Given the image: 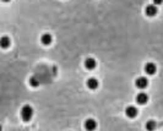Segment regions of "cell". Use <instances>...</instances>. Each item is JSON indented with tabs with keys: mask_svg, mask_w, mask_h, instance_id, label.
<instances>
[{
	"mask_svg": "<svg viewBox=\"0 0 163 131\" xmlns=\"http://www.w3.org/2000/svg\"><path fill=\"white\" fill-rule=\"evenodd\" d=\"M33 117V108L31 105H23L21 109V118L23 121L28 123Z\"/></svg>",
	"mask_w": 163,
	"mask_h": 131,
	"instance_id": "6da1fadb",
	"label": "cell"
},
{
	"mask_svg": "<svg viewBox=\"0 0 163 131\" xmlns=\"http://www.w3.org/2000/svg\"><path fill=\"white\" fill-rule=\"evenodd\" d=\"M157 14H158L157 5L152 4V5H147V6L145 8V15H146L147 17H155Z\"/></svg>",
	"mask_w": 163,
	"mask_h": 131,
	"instance_id": "7a4b0ae2",
	"label": "cell"
},
{
	"mask_svg": "<svg viewBox=\"0 0 163 131\" xmlns=\"http://www.w3.org/2000/svg\"><path fill=\"white\" fill-rule=\"evenodd\" d=\"M135 86L137 88H140V89H145V88L148 86V80L146 77H144V76L137 77V78L135 80Z\"/></svg>",
	"mask_w": 163,
	"mask_h": 131,
	"instance_id": "3957f363",
	"label": "cell"
},
{
	"mask_svg": "<svg viewBox=\"0 0 163 131\" xmlns=\"http://www.w3.org/2000/svg\"><path fill=\"white\" fill-rule=\"evenodd\" d=\"M125 114H126V117H128V118L134 119V118L137 117V114H139V110H137V108H136V107L130 105V107H128V108L125 109Z\"/></svg>",
	"mask_w": 163,
	"mask_h": 131,
	"instance_id": "277c9868",
	"label": "cell"
},
{
	"mask_svg": "<svg viewBox=\"0 0 163 131\" xmlns=\"http://www.w3.org/2000/svg\"><path fill=\"white\" fill-rule=\"evenodd\" d=\"M136 102H137V104H140V105H145V104L148 102L147 93H145V92H140V93L136 96Z\"/></svg>",
	"mask_w": 163,
	"mask_h": 131,
	"instance_id": "5b68a950",
	"label": "cell"
},
{
	"mask_svg": "<svg viewBox=\"0 0 163 131\" xmlns=\"http://www.w3.org/2000/svg\"><path fill=\"white\" fill-rule=\"evenodd\" d=\"M144 70H145V73H147V75L152 76V75H155L156 71H157V66H156L153 63H147V64L145 65Z\"/></svg>",
	"mask_w": 163,
	"mask_h": 131,
	"instance_id": "8992f818",
	"label": "cell"
},
{
	"mask_svg": "<svg viewBox=\"0 0 163 131\" xmlns=\"http://www.w3.org/2000/svg\"><path fill=\"white\" fill-rule=\"evenodd\" d=\"M96 66H97V61H96V59H93V58L85 59V68H86L87 70H94Z\"/></svg>",
	"mask_w": 163,
	"mask_h": 131,
	"instance_id": "52a82bcc",
	"label": "cell"
},
{
	"mask_svg": "<svg viewBox=\"0 0 163 131\" xmlns=\"http://www.w3.org/2000/svg\"><path fill=\"white\" fill-rule=\"evenodd\" d=\"M86 86L89 88V89H97L98 86H99V82H98V80L97 78H94V77H91L87 80V82H86Z\"/></svg>",
	"mask_w": 163,
	"mask_h": 131,
	"instance_id": "ba28073f",
	"label": "cell"
},
{
	"mask_svg": "<svg viewBox=\"0 0 163 131\" xmlns=\"http://www.w3.org/2000/svg\"><path fill=\"white\" fill-rule=\"evenodd\" d=\"M41 42L43 45H50V44L53 43V37H52V34H49V33H44V34H42V37H41Z\"/></svg>",
	"mask_w": 163,
	"mask_h": 131,
	"instance_id": "9c48e42d",
	"label": "cell"
},
{
	"mask_svg": "<svg viewBox=\"0 0 163 131\" xmlns=\"http://www.w3.org/2000/svg\"><path fill=\"white\" fill-rule=\"evenodd\" d=\"M96 128H97V123H96L94 119H87L85 121V129H87V130H94Z\"/></svg>",
	"mask_w": 163,
	"mask_h": 131,
	"instance_id": "30bf717a",
	"label": "cell"
},
{
	"mask_svg": "<svg viewBox=\"0 0 163 131\" xmlns=\"http://www.w3.org/2000/svg\"><path fill=\"white\" fill-rule=\"evenodd\" d=\"M10 44H11V39H10L8 36H4V37H1L0 45H1V48H3V49H6V48H9V47H10Z\"/></svg>",
	"mask_w": 163,
	"mask_h": 131,
	"instance_id": "8fae6325",
	"label": "cell"
},
{
	"mask_svg": "<svg viewBox=\"0 0 163 131\" xmlns=\"http://www.w3.org/2000/svg\"><path fill=\"white\" fill-rule=\"evenodd\" d=\"M156 123L153 121V120H150V121H147V124H146V129L147 130H155L156 129Z\"/></svg>",
	"mask_w": 163,
	"mask_h": 131,
	"instance_id": "7c38bea8",
	"label": "cell"
},
{
	"mask_svg": "<svg viewBox=\"0 0 163 131\" xmlns=\"http://www.w3.org/2000/svg\"><path fill=\"white\" fill-rule=\"evenodd\" d=\"M152 3H153L155 5H157V6H158V5H162L163 0H152Z\"/></svg>",
	"mask_w": 163,
	"mask_h": 131,
	"instance_id": "4fadbf2b",
	"label": "cell"
},
{
	"mask_svg": "<svg viewBox=\"0 0 163 131\" xmlns=\"http://www.w3.org/2000/svg\"><path fill=\"white\" fill-rule=\"evenodd\" d=\"M3 1H4V3H9L10 0H3Z\"/></svg>",
	"mask_w": 163,
	"mask_h": 131,
	"instance_id": "5bb4252c",
	"label": "cell"
}]
</instances>
